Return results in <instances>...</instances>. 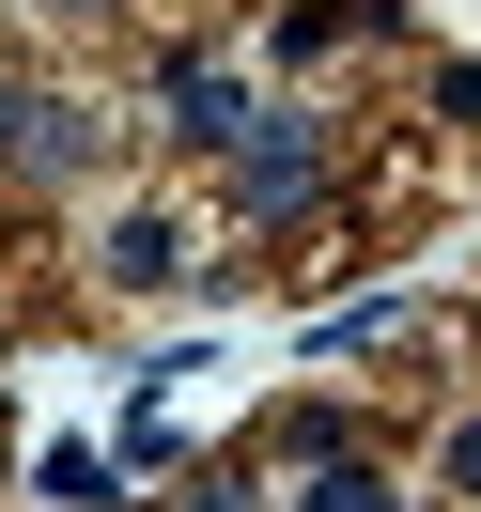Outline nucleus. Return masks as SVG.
<instances>
[{"label": "nucleus", "mask_w": 481, "mask_h": 512, "mask_svg": "<svg viewBox=\"0 0 481 512\" xmlns=\"http://www.w3.org/2000/svg\"><path fill=\"white\" fill-rule=\"evenodd\" d=\"M0 156H32V171H47V156H63V109H32V94H0Z\"/></svg>", "instance_id": "1"}, {"label": "nucleus", "mask_w": 481, "mask_h": 512, "mask_svg": "<svg viewBox=\"0 0 481 512\" xmlns=\"http://www.w3.org/2000/svg\"><path fill=\"white\" fill-rule=\"evenodd\" d=\"M311 512H388V481H357V466H326V481H311Z\"/></svg>", "instance_id": "2"}, {"label": "nucleus", "mask_w": 481, "mask_h": 512, "mask_svg": "<svg viewBox=\"0 0 481 512\" xmlns=\"http://www.w3.org/2000/svg\"><path fill=\"white\" fill-rule=\"evenodd\" d=\"M450 481H466V497H481V419H466V435H450Z\"/></svg>", "instance_id": "3"}]
</instances>
